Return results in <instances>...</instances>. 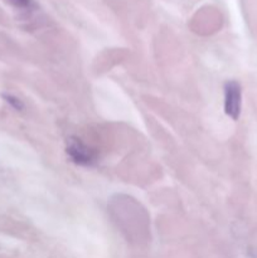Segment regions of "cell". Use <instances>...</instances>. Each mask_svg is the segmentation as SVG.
I'll list each match as a JSON object with an SVG mask.
<instances>
[{
    "label": "cell",
    "instance_id": "7a4b0ae2",
    "mask_svg": "<svg viewBox=\"0 0 257 258\" xmlns=\"http://www.w3.org/2000/svg\"><path fill=\"white\" fill-rule=\"evenodd\" d=\"M67 151L71 158L73 159V161H76L77 164H81V165H90V164H92L95 161V151L91 150L88 146L81 143L80 140L71 141Z\"/></svg>",
    "mask_w": 257,
    "mask_h": 258
},
{
    "label": "cell",
    "instance_id": "6da1fadb",
    "mask_svg": "<svg viewBox=\"0 0 257 258\" xmlns=\"http://www.w3.org/2000/svg\"><path fill=\"white\" fill-rule=\"evenodd\" d=\"M242 105L241 86L236 81H228L224 86V111L232 120H238Z\"/></svg>",
    "mask_w": 257,
    "mask_h": 258
}]
</instances>
